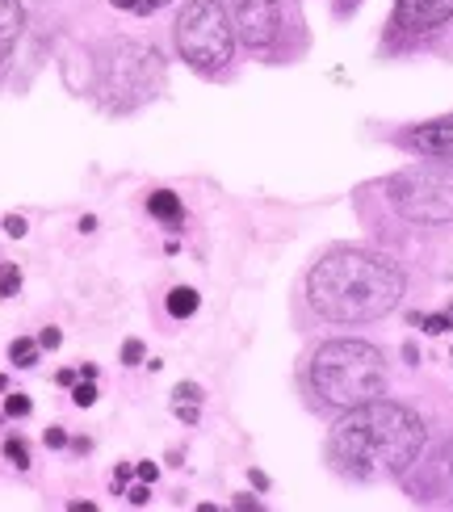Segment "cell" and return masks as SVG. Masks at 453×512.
<instances>
[{
	"mask_svg": "<svg viewBox=\"0 0 453 512\" xmlns=\"http://www.w3.org/2000/svg\"><path fill=\"white\" fill-rule=\"evenodd\" d=\"M21 30H26V5L21 0H0V63L13 55Z\"/></svg>",
	"mask_w": 453,
	"mask_h": 512,
	"instance_id": "10",
	"label": "cell"
},
{
	"mask_svg": "<svg viewBox=\"0 0 453 512\" xmlns=\"http://www.w3.org/2000/svg\"><path fill=\"white\" fill-rule=\"evenodd\" d=\"M38 340H13V345H9V357H13V366H34V361H38Z\"/></svg>",
	"mask_w": 453,
	"mask_h": 512,
	"instance_id": "14",
	"label": "cell"
},
{
	"mask_svg": "<svg viewBox=\"0 0 453 512\" xmlns=\"http://www.w3.org/2000/svg\"><path fill=\"white\" fill-rule=\"evenodd\" d=\"M139 357H143V345H139V340H126V345H122V361H126V366H135Z\"/></svg>",
	"mask_w": 453,
	"mask_h": 512,
	"instance_id": "19",
	"label": "cell"
},
{
	"mask_svg": "<svg viewBox=\"0 0 453 512\" xmlns=\"http://www.w3.org/2000/svg\"><path fill=\"white\" fill-rule=\"evenodd\" d=\"M5 412H9V416H26V412H30V399H26V395H9V399H5Z\"/></svg>",
	"mask_w": 453,
	"mask_h": 512,
	"instance_id": "18",
	"label": "cell"
},
{
	"mask_svg": "<svg viewBox=\"0 0 453 512\" xmlns=\"http://www.w3.org/2000/svg\"><path fill=\"white\" fill-rule=\"evenodd\" d=\"M449 17H453V0H395V26L403 34L437 30Z\"/></svg>",
	"mask_w": 453,
	"mask_h": 512,
	"instance_id": "8",
	"label": "cell"
},
{
	"mask_svg": "<svg viewBox=\"0 0 453 512\" xmlns=\"http://www.w3.org/2000/svg\"><path fill=\"white\" fill-rule=\"evenodd\" d=\"M386 198L412 223H453V160L428 156L391 177Z\"/></svg>",
	"mask_w": 453,
	"mask_h": 512,
	"instance_id": "5",
	"label": "cell"
},
{
	"mask_svg": "<svg viewBox=\"0 0 453 512\" xmlns=\"http://www.w3.org/2000/svg\"><path fill=\"white\" fill-rule=\"evenodd\" d=\"M198 303H202V298H198V290L177 286V290L168 294V315H172V319H189L193 311H198Z\"/></svg>",
	"mask_w": 453,
	"mask_h": 512,
	"instance_id": "12",
	"label": "cell"
},
{
	"mask_svg": "<svg viewBox=\"0 0 453 512\" xmlns=\"http://www.w3.org/2000/svg\"><path fill=\"white\" fill-rule=\"evenodd\" d=\"M227 5H231L235 42L261 51L277 38V26H282V5L277 0H227Z\"/></svg>",
	"mask_w": 453,
	"mask_h": 512,
	"instance_id": "7",
	"label": "cell"
},
{
	"mask_svg": "<svg viewBox=\"0 0 453 512\" xmlns=\"http://www.w3.org/2000/svg\"><path fill=\"white\" fill-rule=\"evenodd\" d=\"M147 210L156 215L160 223H168V227H181L185 223V206H181V198L172 194V189H156V194L147 198Z\"/></svg>",
	"mask_w": 453,
	"mask_h": 512,
	"instance_id": "11",
	"label": "cell"
},
{
	"mask_svg": "<svg viewBox=\"0 0 453 512\" xmlns=\"http://www.w3.org/2000/svg\"><path fill=\"white\" fill-rule=\"evenodd\" d=\"M160 80V55L143 42H114L101 59V93L110 97L114 110H131L156 93Z\"/></svg>",
	"mask_w": 453,
	"mask_h": 512,
	"instance_id": "6",
	"label": "cell"
},
{
	"mask_svg": "<svg viewBox=\"0 0 453 512\" xmlns=\"http://www.w3.org/2000/svg\"><path fill=\"white\" fill-rule=\"evenodd\" d=\"M38 345H42V349H55V345H59V328H47V332H42V336H38Z\"/></svg>",
	"mask_w": 453,
	"mask_h": 512,
	"instance_id": "21",
	"label": "cell"
},
{
	"mask_svg": "<svg viewBox=\"0 0 453 512\" xmlns=\"http://www.w3.org/2000/svg\"><path fill=\"white\" fill-rule=\"evenodd\" d=\"M21 290V269L17 265H0V298H13Z\"/></svg>",
	"mask_w": 453,
	"mask_h": 512,
	"instance_id": "15",
	"label": "cell"
},
{
	"mask_svg": "<svg viewBox=\"0 0 453 512\" xmlns=\"http://www.w3.org/2000/svg\"><path fill=\"white\" fill-rule=\"evenodd\" d=\"M311 387L332 408H361L386 391V361L365 340H328L311 361Z\"/></svg>",
	"mask_w": 453,
	"mask_h": 512,
	"instance_id": "3",
	"label": "cell"
},
{
	"mask_svg": "<svg viewBox=\"0 0 453 512\" xmlns=\"http://www.w3.org/2000/svg\"><path fill=\"white\" fill-rule=\"evenodd\" d=\"M72 399H76V408H93L97 387H93V382H84V387H76V391H72Z\"/></svg>",
	"mask_w": 453,
	"mask_h": 512,
	"instance_id": "17",
	"label": "cell"
},
{
	"mask_svg": "<svg viewBox=\"0 0 453 512\" xmlns=\"http://www.w3.org/2000/svg\"><path fill=\"white\" fill-rule=\"evenodd\" d=\"M407 143L416 147L420 156H441V160H453V114L449 118H437V122H424L416 126Z\"/></svg>",
	"mask_w": 453,
	"mask_h": 512,
	"instance_id": "9",
	"label": "cell"
},
{
	"mask_svg": "<svg viewBox=\"0 0 453 512\" xmlns=\"http://www.w3.org/2000/svg\"><path fill=\"white\" fill-rule=\"evenodd\" d=\"M449 328V315H433V319H424V332H433V336H441Z\"/></svg>",
	"mask_w": 453,
	"mask_h": 512,
	"instance_id": "20",
	"label": "cell"
},
{
	"mask_svg": "<svg viewBox=\"0 0 453 512\" xmlns=\"http://www.w3.org/2000/svg\"><path fill=\"white\" fill-rule=\"evenodd\" d=\"M131 504H147V487H131Z\"/></svg>",
	"mask_w": 453,
	"mask_h": 512,
	"instance_id": "24",
	"label": "cell"
},
{
	"mask_svg": "<svg viewBox=\"0 0 453 512\" xmlns=\"http://www.w3.org/2000/svg\"><path fill=\"white\" fill-rule=\"evenodd\" d=\"M177 51L189 68L198 72H219L231 63L235 51V26L223 0H189L177 13Z\"/></svg>",
	"mask_w": 453,
	"mask_h": 512,
	"instance_id": "4",
	"label": "cell"
},
{
	"mask_svg": "<svg viewBox=\"0 0 453 512\" xmlns=\"http://www.w3.org/2000/svg\"><path fill=\"white\" fill-rule=\"evenodd\" d=\"M156 475H160V471H156V462H143V466H139V479H143V483H151Z\"/></svg>",
	"mask_w": 453,
	"mask_h": 512,
	"instance_id": "23",
	"label": "cell"
},
{
	"mask_svg": "<svg viewBox=\"0 0 453 512\" xmlns=\"http://www.w3.org/2000/svg\"><path fill=\"white\" fill-rule=\"evenodd\" d=\"M5 454H9L17 466H30V450H26V445H21L17 437H9V441H5Z\"/></svg>",
	"mask_w": 453,
	"mask_h": 512,
	"instance_id": "16",
	"label": "cell"
},
{
	"mask_svg": "<svg viewBox=\"0 0 453 512\" xmlns=\"http://www.w3.org/2000/svg\"><path fill=\"white\" fill-rule=\"evenodd\" d=\"M5 231H9V236H26V219H5Z\"/></svg>",
	"mask_w": 453,
	"mask_h": 512,
	"instance_id": "22",
	"label": "cell"
},
{
	"mask_svg": "<svg viewBox=\"0 0 453 512\" xmlns=\"http://www.w3.org/2000/svg\"><path fill=\"white\" fill-rule=\"evenodd\" d=\"M160 5H168V0H143V9H160Z\"/></svg>",
	"mask_w": 453,
	"mask_h": 512,
	"instance_id": "26",
	"label": "cell"
},
{
	"mask_svg": "<svg viewBox=\"0 0 453 512\" xmlns=\"http://www.w3.org/2000/svg\"><path fill=\"white\" fill-rule=\"evenodd\" d=\"M403 269L391 256L340 248L328 252L307 277V303L332 324H370L399 307Z\"/></svg>",
	"mask_w": 453,
	"mask_h": 512,
	"instance_id": "2",
	"label": "cell"
},
{
	"mask_svg": "<svg viewBox=\"0 0 453 512\" xmlns=\"http://www.w3.org/2000/svg\"><path fill=\"white\" fill-rule=\"evenodd\" d=\"M198 399H202L198 387H189V382H181V387H177V416H181L185 424L198 420Z\"/></svg>",
	"mask_w": 453,
	"mask_h": 512,
	"instance_id": "13",
	"label": "cell"
},
{
	"mask_svg": "<svg viewBox=\"0 0 453 512\" xmlns=\"http://www.w3.org/2000/svg\"><path fill=\"white\" fill-rule=\"evenodd\" d=\"M424 450V420L403 403L370 399L349 408L332 433V458L353 479H399Z\"/></svg>",
	"mask_w": 453,
	"mask_h": 512,
	"instance_id": "1",
	"label": "cell"
},
{
	"mask_svg": "<svg viewBox=\"0 0 453 512\" xmlns=\"http://www.w3.org/2000/svg\"><path fill=\"white\" fill-rule=\"evenodd\" d=\"M114 9H143V0H114Z\"/></svg>",
	"mask_w": 453,
	"mask_h": 512,
	"instance_id": "25",
	"label": "cell"
}]
</instances>
